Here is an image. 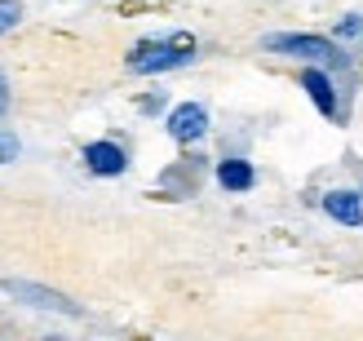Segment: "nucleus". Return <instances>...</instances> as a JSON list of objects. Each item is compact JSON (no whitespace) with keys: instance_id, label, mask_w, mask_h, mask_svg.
Instances as JSON below:
<instances>
[{"instance_id":"20e7f679","label":"nucleus","mask_w":363,"mask_h":341,"mask_svg":"<svg viewBox=\"0 0 363 341\" xmlns=\"http://www.w3.org/2000/svg\"><path fill=\"white\" fill-rule=\"evenodd\" d=\"M169 133L177 142H195V138H204L208 133V111L199 102H182L177 111L169 116Z\"/></svg>"},{"instance_id":"f03ea898","label":"nucleus","mask_w":363,"mask_h":341,"mask_svg":"<svg viewBox=\"0 0 363 341\" xmlns=\"http://www.w3.org/2000/svg\"><path fill=\"white\" fill-rule=\"evenodd\" d=\"M266 49L311 58V62H341V49L333 40H323V35H266Z\"/></svg>"},{"instance_id":"7ed1b4c3","label":"nucleus","mask_w":363,"mask_h":341,"mask_svg":"<svg viewBox=\"0 0 363 341\" xmlns=\"http://www.w3.org/2000/svg\"><path fill=\"white\" fill-rule=\"evenodd\" d=\"M5 293L18 297V301H27V306L35 311H58V315H80L76 301H67L62 293H53V289H40V284H23V279H5Z\"/></svg>"},{"instance_id":"6e6552de","label":"nucleus","mask_w":363,"mask_h":341,"mask_svg":"<svg viewBox=\"0 0 363 341\" xmlns=\"http://www.w3.org/2000/svg\"><path fill=\"white\" fill-rule=\"evenodd\" d=\"M301 84H306V94L315 98V106H319L323 116H333V111H337V102H333V84L323 80L319 71H306V76H301Z\"/></svg>"},{"instance_id":"f257e3e1","label":"nucleus","mask_w":363,"mask_h":341,"mask_svg":"<svg viewBox=\"0 0 363 341\" xmlns=\"http://www.w3.org/2000/svg\"><path fill=\"white\" fill-rule=\"evenodd\" d=\"M191 53H195L191 35H173V40H164V45H142L133 58H129V71H138V76H151V71H173L182 62H191Z\"/></svg>"},{"instance_id":"39448f33","label":"nucleus","mask_w":363,"mask_h":341,"mask_svg":"<svg viewBox=\"0 0 363 341\" xmlns=\"http://www.w3.org/2000/svg\"><path fill=\"white\" fill-rule=\"evenodd\" d=\"M84 164L94 173H102V177H116V173H124V151L116 142H94V147L84 151Z\"/></svg>"},{"instance_id":"9d476101","label":"nucleus","mask_w":363,"mask_h":341,"mask_svg":"<svg viewBox=\"0 0 363 341\" xmlns=\"http://www.w3.org/2000/svg\"><path fill=\"white\" fill-rule=\"evenodd\" d=\"M13 155H18V142H13L9 133H0V164H9Z\"/></svg>"},{"instance_id":"9b49d317","label":"nucleus","mask_w":363,"mask_h":341,"mask_svg":"<svg viewBox=\"0 0 363 341\" xmlns=\"http://www.w3.org/2000/svg\"><path fill=\"white\" fill-rule=\"evenodd\" d=\"M5 106H9V80L0 76V116H5Z\"/></svg>"},{"instance_id":"1a4fd4ad","label":"nucleus","mask_w":363,"mask_h":341,"mask_svg":"<svg viewBox=\"0 0 363 341\" xmlns=\"http://www.w3.org/2000/svg\"><path fill=\"white\" fill-rule=\"evenodd\" d=\"M18 18H23V5H18V0H0V35H5Z\"/></svg>"},{"instance_id":"0eeeda50","label":"nucleus","mask_w":363,"mask_h":341,"mask_svg":"<svg viewBox=\"0 0 363 341\" xmlns=\"http://www.w3.org/2000/svg\"><path fill=\"white\" fill-rule=\"evenodd\" d=\"M217 182H222L226 191H248L252 186V169L244 164V160H222V164H217Z\"/></svg>"},{"instance_id":"423d86ee","label":"nucleus","mask_w":363,"mask_h":341,"mask_svg":"<svg viewBox=\"0 0 363 341\" xmlns=\"http://www.w3.org/2000/svg\"><path fill=\"white\" fill-rule=\"evenodd\" d=\"M323 208H328V218H337L341 226H359L363 222V204L350 191H328L323 195Z\"/></svg>"}]
</instances>
